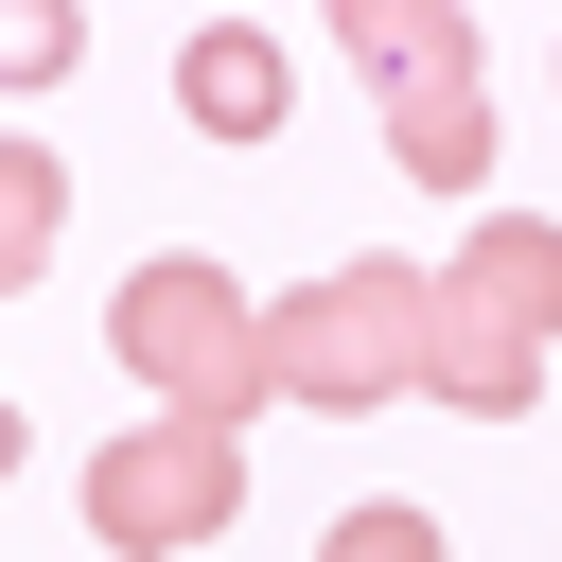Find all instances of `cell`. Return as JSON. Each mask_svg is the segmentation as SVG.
Wrapping results in <instances>:
<instances>
[{"mask_svg": "<svg viewBox=\"0 0 562 562\" xmlns=\"http://www.w3.org/2000/svg\"><path fill=\"white\" fill-rule=\"evenodd\" d=\"M562 351V211H492L457 263H422V404L527 422Z\"/></svg>", "mask_w": 562, "mask_h": 562, "instance_id": "cell-1", "label": "cell"}, {"mask_svg": "<svg viewBox=\"0 0 562 562\" xmlns=\"http://www.w3.org/2000/svg\"><path fill=\"white\" fill-rule=\"evenodd\" d=\"M105 351H123V386L158 404V422H211V439H246L281 386H263V299L211 263V246H140L123 281H105Z\"/></svg>", "mask_w": 562, "mask_h": 562, "instance_id": "cell-2", "label": "cell"}, {"mask_svg": "<svg viewBox=\"0 0 562 562\" xmlns=\"http://www.w3.org/2000/svg\"><path fill=\"white\" fill-rule=\"evenodd\" d=\"M334 35H351V70L386 88V158H404L422 193H474V176H492V35H474L457 0H334Z\"/></svg>", "mask_w": 562, "mask_h": 562, "instance_id": "cell-3", "label": "cell"}, {"mask_svg": "<svg viewBox=\"0 0 562 562\" xmlns=\"http://www.w3.org/2000/svg\"><path fill=\"white\" fill-rule=\"evenodd\" d=\"M263 386L316 404V422H369V404H422V263H334L263 316Z\"/></svg>", "mask_w": 562, "mask_h": 562, "instance_id": "cell-4", "label": "cell"}, {"mask_svg": "<svg viewBox=\"0 0 562 562\" xmlns=\"http://www.w3.org/2000/svg\"><path fill=\"white\" fill-rule=\"evenodd\" d=\"M228 509H246V439H211V422H123L105 457H88V544L105 562H193V544H228Z\"/></svg>", "mask_w": 562, "mask_h": 562, "instance_id": "cell-5", "label": "cell"}, {"mask_svg": "<svg viewBox=\"0 0 562 562\" xmlns=\"http://www.w3.org/2000/svg\"><path fill=\"white\" fill-rule=\"evenodd\" d=\"M176 123H193V140H281V123H299V53H281L263 18H193V35H176Z\"/></svg>", "mask_w": 562, "mask_h": 562, "instance_id": "cell-6", "label": "cell"}, {"mask_svg": "<svg viewBox=\"0 0 562 562\" xmlns=\"http://www.w3.org/2000/svg\"><path fill=\"white\" fill-rule=\"evenodd\" d=\"M53 228H70V158H53V140H18V123H0V299H18V281H35V263H53Z\"/></svg>", "mask_w": 562, "mask_h": 562, "instance_id": "cell-7", "label": "cell"}, {"mask_svg": "<svg viewBox=\"0 0 562 562\" xmlns=\"http://www.w3.org/2000/svg\"><path fill=\"white\" fill-rule=\"evenodd\" d=\"M88 70V18L70 0H0V105H35V88H70Z\"/></svg>", "mask_w": 562, "mask_h": 562, "instance_id": "cell-8", "label": "cell"}, {"mask_svg": "<svg viewBox=\"0 0 562 562\" xmlns=\"http://www.w3.org/2000/svg\"><path fill=\"white\" fill-rule=\"evenodd\" d=\"M316 562H457V527H439L422 492H369V509H334V527H316Z\"/></svg>", "mask_w": 562, "mask_h": 562, "instance_id": "cell-9", "label": "cell"}, {"mask_svg": "<svg viewBox=\"0 0 562 562\" xmlns=\"http://www.w3.org/2000/svg\"><path fill=\"white\" fill-rule=\"evenodd\" d=\"M18 457H35V422H18V404H0V492H18Z\"/></svg>", "mask_w": 562, "mask_h": 562, "instance_id": "cell-10", "label": "cell"}]
</instances>
